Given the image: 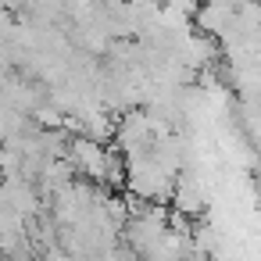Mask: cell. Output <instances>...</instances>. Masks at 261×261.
<instances>
[{
  "label": "cell",
  "mask_w": 261,
  "mask_h": 261,
  "mask_svg": "<svg viewBox=\"0 0 261 261\" xmlns=\"http://www.w3.org/2000/svg\"><path fill=\"white\" fill-rule=\"evenodd\" d=\"M204 204H207V197H204L200 179H197V175H179V179H175V193H172V207H175V215H182V218H197V215L204 211Z\"/></svg>",
  "instance_id": "cell-1"
}]
</instances>
